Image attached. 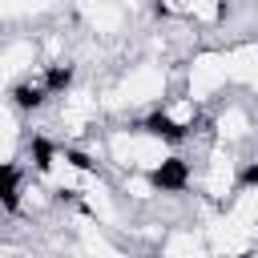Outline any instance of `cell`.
I'll use <instances>...</instances> for the list:
<instances>
[{
    "label": "cell",
    "mask_w": 258,
    "mask_h": 258,
    "mask_svg": "<svg viewBox=\"0 0 258 258\" xmlns=\"http://www.w3.org/2000/svg\"><path fill=\"white\" fill-rule=\"evenodd\" d=\"M230 85H234V81H230V56H226V48H218V44H198V48L185 56L181 89H185L189 97H198L206 109H210Z\"/></svg>",
    "instance_id": "6da1fadb"
},
{
    "label": "cell",
    "mask_w": 258,
    "mask_h": 258,
    "mask_svg": "<svg viewBox=\"0 0 258 258\" xmlns=\"http://www.w3.org/2000/svg\"><path fill=\"white\" fill-rule=\"evenodd\" d=\"M64 4L69 0H20V24H44V20H52V16H60L64 12Z\"/></svg>",
    "instance_id": "5b68a950"
},
{
    "label": "cell",
    "mask_w": 258,
    "mask_h": 258,
    "mask_svg": "<svg viewBox=\"0 0 258 258\" xmlns=\"http://www.w3.org/2000/svg\"><path fill=\"white\" fill-rule=\"evenodd\" d=\"M73 24L101 44H117L133 32V12H129L125 0H77Z\"/></svg>",
    "instance_id": "3957f363"
},
{
    "label": "cell",
    "mask_w": 258,
    "mask_h": 258,
    "mask_svg": "<svg viewBox=\"0 0 258 258\" xmlns=\"http://www.w3.org/2000/svg\"><path fill=\"white\" fill-rule=\"evenodd\" d=\"M32 64H40V44L32 36H4L0 40V93H8Z\"/></svg>",
    "instance_id": "277c9868"
},
{
    "label": "cell",
    "mask_w": 258,
    "mask_h": 258,
    "mask_svg": "<svg viewBox=\"0 0 258 258\" xmlns=\"http://www.w3.org/2000/svg\"><path fill=\"white\" fill-rule=\"evenodd\" d=\"M8 218H12V210H8V206H4V202H0V234H4V230H8Z\"/></svg>",
    "instance_id": "8992f818"
},
{
    "label": "cell",
    "mask_w": 258,
    "mask_h": 258,
    "mask_svg": "<svg viewBox=\"0 0 258 258\" xmlns=\"http://www.w3.org/2000/svg\"><path fill=\"white\" fill-rule=\"evenodd\" d=\"M141 125H149L153 133H161L165 141H181V137H189L202 121H206V105L198 101V97H189L185 89H173V93H165L153 109H145L141 117H137Z\"/></svg>",
    "instance_id": "7a4b0ae2"
}]
</instances>
